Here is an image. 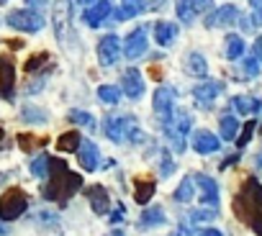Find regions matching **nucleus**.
I'll return each instance as SVG.
<instances>
[{"mask_svg":"<svg viewBox=\"0 0 262 236\" xmlns=\"http://www.w3.org/2000/svg\"><path fill=\"white\" fill-rule=\"evenodd\" d=\"M26 3H29V8H31V11H36V8H44V6L49 3V0H26Z\"/></svg>","mask_w":262,"mask_h":236,"instance_id":"obj_49","label":"nucleus"},{"mask_svg":"<svg viewBox=\"0 0 262 236\" xmlns=\"http://www.w3.org/2000/svg\"><path fill=\"white\" fill-rule=\"evenodd\" d=\"M70 121L75 124V126H85L88 131H95L98 129V121L88 113V110H80V108H72L70 110Z\"/></svg>","mask_w":262,"mask_h":236,"instance_id":"obj_30","label":"nucleus"},{"mask_svg":"<svg viewBox=\"0 0 262 236\" xmlns=\"http://www.w3.org/2000/svg\"><path fill=\"white\" fill-rule=\"evenodd\" d=\"M178 34H180V26L172 23V21H157L155 23V39H157L160 46H170L178 39Z\"/></svg>","mask_w":262,"mask_h":236,"instance_id":"obj_23","label":"nucleus"},{"mask_svg":"<svg viewBox=\"0 0 262 236\" xmlns=\"http://www.w3.org/2000/svg\"><path fill=\"white\" fill-rule=\"evenodd\" d=\"M195 185H198V193H201V208H219V182L211 177V175H193Z\"/></svg>","mask_w":262,"mask_h":236,"instance_id":"obj_10","label":"nucleus"},{"mask_svg":"<svg viewBox=\"0 0 262 236\" xmlns=\"http://www.w3.org/2000/svg\"><path fill=\"white\" fill-rule=\"evenodd\" d=\"M165 221H167V216H165L162 205H152V208H144V210H142L137 226H139L142 231H147V228H157V226H162Z\"/></svg>","mask_w":262,"mask_h":236,"instance_id":"obj_22","label":"nucleus"},{"mask_svg":"<svg viewBox=\"0 0 262 236\" xmlns=\"http://www.w3.org/2000/svg\"><path fill=\"white\" fill-rule=\"evenodd\" d=\"M259 72H262V64H259L257 57H244V59L239 62V75H242L244 80H252V77H257Z\"/></svg>","mask_w":262,"mask_h":236,"instance_id":"obj_31","label":"nucleus"},{"mask_svg":"<svg viewBox=\"0 0 262 236\" xmlns=\"http://www.w3.org/2000/svg\"><path fill=\"white\" fill-rule=\"evenodd\" d=\"M49 164H52V157L41 152V154L31 162V175H34V177H39V180L49 177Z\"/></svg>","mask_w":262,"mask_h":236,"instance_id":"obj_32","label":"nucleus"},{"mask_svg":"<svg viewBox=\"0 0 262 236\" xmlns=\"http://www.w3.org/2000/svg\"><path fill=\"white\" fill-rule=\"evenodd\" d=\"M224 57L229 62H236L244 57V36L239 34H226L224 36Z\"/></svg>","mask_w":262,"mask_h":236,"instance_id":"obj_24","label":"nucleus"},{"mask_svg":"<svg viewBox=\"0 0 262 236\" xmlns=\"http://www.w3.org/2000/svg\"><path fill=\"white\" fill-rule=\"evenodd\" d=\"M8 147V134H6V129L0 126V149H6Z\"/></svg>","mask_w":262,"mask_h":236,"instance_id":"obj_52","label":"nucleus"},{"mask_svg":"<svg viewBox=\"0 0 262 236\" xmlns=\"http://www.w3.org/2000/svg\"><path fill=\"white\" fill-rule=\"evenodd\" d=\"M254 57H257L259 64H262V36H257V41H254Z\"/></svg>","mask_w":262,"mask_h":236,"instance_id":"obj_48","label":"nucleus"},{"mask_svg":"<svg viewBox=\"0 0 262 236\" xmlns=\"http://www.w3.org/2000/svg\"><path fill=\"white\" fill-rule=\"evenodd\" d=\"M52 23H54V36L59 41H64L67 31H70V23H72V0H54Z\"/></svg>","mask_w":262,"mask_h":236,"instance_id":"obj_7","label":"nucleus"},{"mask_svg":"<svg viewBox=\"0 0 262 236\" xmlns=\"http://www.w3.org/2000/svg\"><path fill=\"white\" fill-rule=\"evenodd\" d=\"M41 67H52V57L47 54V52H39V54H34V57H29V62L24 64V69L31 75V72H39Z\"/></svg>","mask_w":262,"mask_h":236,"instance_id":"obj_33","label":"nucleus"},{"mask_svg":"<svg viewBox=\"0 0 262 236\" xmlns=\"http://www.w3.org/2000/svg\"><path fill=\"white\" fill-rule=\"evenodd\" d=\"M6 182H8V175H6V172H0V187H6Z\"/></svg>","mask_w":262,"mask_h":236,"instance_id":"obj_56","label":"nucleus"},{"mask_svg":"<svg viewBox=\"0 0 262 236\" xmlns=\"http://www.w3.org/2000/svg\"><path fill=\"white\" fill-rule=\"evenodd\" d=\"M121 8H126L131 13V18H134V16L147 11V3H144V0H121Z\"/></svg>","mask_w":262,"mask_h":236,"instance_id":"obj_41","label":"nucleus"},{"mask_svg":"<svg viewBox=\"0 0 262 236\" xmlns=\"http://www.w3.org/2000/svg\"><path fill=\"white\" fill-rule=\"evenodd\" d=\"M147 54V26L134 29L123 39V57L126 59H139Z\"/></svg>","mask_w":262,"mask_h":236,"instance_id":"obj_11","label":"nucleus"},{"mask_svg":"<svg viewBox=\"0 0 262 236\" xmlns=\"http://www.w3.org/2000/svg\"><path fill=\"white\" fill-rule=\"evenodd\" d=\"M219 131H221V139L224 141H234L236 139V131H239V121H236L234 115H221Z\"/></svg>","mask_w":262,"mask_h":236,"instance_id":"obj_29","label":"nucleus"},{"mask_svg":"<svg viewBox=\"0 0 262 236\" xmlns=\"http://www.w3.org/2000/svg\"><path fill=\"white\" fill-rule=\"evenodd\" d=\"M221 92H224V85L216 82V80H203V82L193 85V98H195V103H198L201 108H211L213 100H216Z\"/></svg>","mask_w":262,"mask_h":236,"instance_id":"obj_12","label":"nucleus"},{"mask_svg":"<svg viewBox=\"0 0 262 236\" xmlns=\"http://www.w3.org/2000/svg\"><path fill=\"white\" fill-rule=\"evenodd\" d=\"M98 98L105 105H116L121 100V87H116V85H98Z\"/></svg>","mask_w":262,"mask_h":236,"instance_id":"obj_34","label":"nucleus"},{"mask_svg":"<svg viewBox=\"0 0 262 236\" xmlns=\"http://www.w3.org/2000/svg\"><path fill=\"white\" fill-rule=\"evenodd\" d=\"M254 170H262V152L254 157Z\"/></svg>","mask_w":262,"mask_h":236,"instance_id":"obj_54","label":"nucleus"},{"mask_svg":"<svg viewBox=\"0 0 262 236\" xmlns=\"http://www.w3.org/2000/svg\"><path fill=\"white\" fill-rule=\"evenodd\" d=\"M6 233V228H3V223H0V236H3Z\"/></svg>","mask_w":262,"mask_h":236,"instance_id":"obj_57","label":"nucleus"},{"mask_svg":"<svg viewBox=\"0 0 262 236\" xmlns=\"http://www.w3.org/2000/svg\"><path fill=\"white\" fill-rule=\"evenodd\" d=\"M208 3H211V0H190V6L195 8V13H198V16H201V13L208 8Z\"/></svg>","mask_w":262,"mask_h":236,"instance_id":"obj_46","label":"nucleus"},{"mask_svg":"<svg viewBox=\"0 0 262 236\" xmlns=\"http://www.w3.org/2000/svg\"><path fill=\"white\" fill-rule=\"evenodd\" d=\"M193 195H195V180H193L190 175H185V177L180 180V185L175 187L172 198H175L178 203H190V200H193Z\"/></svg>","mask_w":262,"mask_h":236,"instance_id":"obj_26","label":"nucleus"},{"mask_svg":"<svg viewBox=\"0 0 262 236\" xmlns=\"http://www.w3.org/2000/svg\"><path fill=\"white\" fill-rule=\"evenodd\" d=\"M111 13H113L111 0H95V3H93L90 8H85L82 21H85L90 29H98V26H103V23L108 21V16H111Z\"/></svg>","mask_w":262,"mask_h":236,"instance_id":"obj_15","label":"nucleus"},{"mask_svg":"<svg viewBox=\"0 0 262 236\" xmlns=\"http://www.w3.org/2000/svg\"><path fill=\"white\" fill-rule=\"evenodd\" d=\"M254 129H257V121H247V124H244V129H242V134L236 136V147H239V149H244V147L249 144V139H252V134H254Z\"/></svg>","mask_w":262,"mask_h":236,"instance_id":"obj_40","label":"nucleus"},{"mask_svg":"<svg viewBox=\"0 0 262 236\" xmlns=\"http://www.w3.org/2000/svg\"><path fill=\"white\" fill-rule=\"evenodd\" d=\"M239 18H242L239 8H236V6H231V3H224L221 8H216V11L206 18V26H208V29H216V26L226 29V26L239 23Z\"/></svg>","mask_w":262,"mask_h":236,"instance_id":"obj_14","label":"nucleus"},{"mask_svg":"<svg viewBox=\"0 0 262 236\" xmlns=\"http://www.w3.org/2000/svg\"><path fill=\"white\" fill-rule=\"evenodd\" d=\"M16 141H18V147H21L24 152H31V149L47 144V139H44V136H36V134H18Z\"/></svg>","mask_w":262,"mask_h":236,"instance_id":"obj_37","label":"nucleus"},{"mask_svg":"<svg viewBox=\"0 0 262 236\" xmlns=\"http://www.w3.org/2000/svg\"><path fill=\"white\" fill-rule=\"evenodd\" d=\"M236 162H239V154H231V157H226V159L219 164V170L224 172V170H229V167H231V164H236Z\"/></svg>","mask_w":262,"mask_h":236,"instance_id":"obj_47","label":"nucleus"},{"mask_svg":"<svg viewBox=\"0 0 262 236\" xmlns=\"http://www.w3.org/2000/svg\"><path fill=\"white\" fill-rule=\"evenodd\" d=\"M6 44H8L11 49H21V46H24V41H21V39H11V41H6Z\"/></svg>","mask_w":262,"mask_h":236,"instance_id":"obj_53","label":"nucleus"},{"mask_svg":"<svg viewBox=\"0 0 262 236\" xmlns=\"http://www.w3.org/2000/svg\"><path fill=\"white\" fill-rule=\"evenodd\" d=\"M21 121H26L29 126L31 124H47L49 121V113L41 110L39 105H24L21 108Z\"/></svg>","mask_w":262,"mask_h":236,"instance_id":"obj_27","label":"nucleus"},{"mask_svg":"<svg viewBox=\"0 0 262 236\" xmlns=\"http://www.w3.org/2000/svg\"><path fill=\"white\" fill-rule=\"evenodd\" d=\"M6 23L16 31H24V34H39L44 29V18L39 11H31V8H21V11H11L6 16Z\"/></svg>","mask_w":262,"mask_h":236,"instance_id":"obj_5","label":"nucleus"},{"mask_svg":"<svg viewBox=\"0 0 262 236\" xmlns=\"http://www.w3.org/2000/svg\"><path fill=\"white\" fill-rule=\"evenodd\" d=\"M249 6H252V11H254V21L262 26V0H249Z\"/></svg>","mask_w":262,"mask_h":236,"instance_id":"obj_45","label":"nucleus"},{"mask_svg":"<svg viewBox=\"0 0 262 236\" xmlns=\"http://www.w3.org/2000/svg\"><path fill=\"white\" fill-rule=\"evenodd\" d=\"M13 85H16V64L8 54H0V95L6 100H13Z\"/></svg>","mask_w":262,"mask_h":236,"instance_id":"obj_13","label":"nucleus"},{"mask_svg":"<svg viewBox=\"0 0 262 236\" xmlns=\"http://www.w3.org/2000/svg\"><path fill=\"white\" fill-rule=\"evenodd\" d=\"M254 23H257V21H254V16H242V18H239V23H236V26H239V29H242V31H244V34H249V31H252V29H254Z\"/></svg>","mask_w":262,"mask_h":236,"instance_id":"obj_44","label":"nucleus"},{"mask_svg":"<svg viewBox=\"0 0 262 236\" xmlns=\"http://www.w3.org/2000/svg\"><path fill=\"white\" fill-rule=\"evenodd\" d=\"M198 236H224V233H221L219 228H203V231H201Z\"/></svg>","mask_w":262,"mask_h":236,"instance_id":"obj_51","label":"nucleus"},{"mask_svg":"<svg viewBox=\"0 0 262 236\" xmlns=\"http://www.w3.org/2000/svg\"><path fill=\"white\" fill-rule=\"evenodd\" d=\"M29 208V195L21 187H8L0 195V221H16L26 213Z\"/></svg>","mask_w":262,"mask_h":236,"instance_id":"obj_4","label":"nucleus"},{"mask_svg":"<svg viewBox=\"0 0 262 236\" xmlns=\"http://www.w3.org/2000/svg\"><path fill=\"white\" fill-rule=\"evenodd\" d=\"M36 226H39V236H64L59 218L54 213H49V210L36 216Z\"/></svg>","mask_w":262,"mask_h":236,"instance_id":"obj_20","label":"nucleus"},{"mask_svg":"<svg viewBox=\"0 0 262 236\" xmlns=\"http://www.w3.org/2000/svg\"><path fill=\"white\" fill-rule=\"evenodd\" d=\"M103 236H123V231H121V228H111V231L103 233Z\"/></svg>","mask_w":262,"mask_h":236,"instance_id":"obj_55","label":"nucleus"},{"mask_svg":"<svg viewBox=\"0 0 262 236\" xmlns=\"http://www.w3.org/2000/svg\"><path fill=\"white\" fill-rule=\"evenodd\" d=\"M234 216L249 226L257 236H262V182L257 177H247L242 190L231 200Z\"/></svg>","mask_w":262,"mask_h":236,"instance_id":"obj_1","label":"nucleus"},{"mask_svg":"<svg viewBox=\"0 0 262 236\" xmlns=\"http://www.w3.org/2000/svg\"><path fill=\"white\" fill-rule=\"evenodd\" d=\"M183 72L190 75V77H201V80H206V75H208V62H206V57H203L201 52H190V54H185V59H183Z\"/></svg>","mask_w":262,"mask_h":236,"instance_id":"obj_19","label":"nucleus"},{"mask_svg":"<svg viewBox=\"0 0 262 236\" xmlns=\"http://www.w3.org/2000/svg\"><path fill=\"white\" fill-rule=\"evenodd\" d=\"M80 147H82L80 131H64V134L57 139V149H59V152H77Z\"/></svg>","mask_w":262,"mask_h":236,"instance_id":"obj_28","label":"nucleus"},{"mask_svg":"<svg viewBox=\"0 0 262 236\" xmlns=\"http://www.w3.org/2000/svg\"><path fill=\"white\" fill-rule=\"evenodd\" d=\"M175 13H178V18H180L183 23H193V21L198 18L195 8L190 6V0H178V3H175Z\"/></svg>","mask_w":262,"mask_h":236,"instance_id":"obj_36","label":"nucleus"},{"mask_svg":"<svg viewBox=\"0 0 262 236\" xmlns=\"http://www.w3.org/2000/svg\"><path fill=\"white\" fill-rule=\"evenodd\" d=\"M147 85H144V77L137 67H126L123 75H121V92L128 98V100H142Z\"/></svg>","mask_w":262,"mask_h":236,"instance_id":"obj_9","label":"nucleus"},{"mask_svg":"<svg viewBox=\"0 0 262 236\" xmlns=\"http://www.w3.org/2000/svg\"><path fill=\"white\" fill-rule=\"evenodd\" d=\"M190 147L201 154V157H208V154H213V152H219V147H221V139L216 136V134H211L208 129H198L195 134H193V141H190Z\"/></svg>","mask_w":262,"mask_h":236,"instance_id":"obj_16","label":"nucleus"},{"mask_svg":"<svg viewBox=\"0 0 262 236\" xmlns=\"http://www.w3.org/2000/svg\"><path fill=\"white\" fill-rule=\"evenodd\" d=\"M77 162L85 172H95L98 164H100V152L98 147L90 141V139H82V147L77 149Z\"/></svg>","mask_w":262,"mask_h":236,"instance_id":"obj_18","label":"nucleus"},{"mask_svg":"<svg viewBox=\"0 0 262 236\" xmlns=\"http://www.w3.org/2000/svg\"><path fill=\"white\" fill-rule=\"evenodd\" d=\"M162 131H165V136H167V141H170V147L178 152V154H183L185 149H188V144H185V136H180L175 129H172V124L170 126H160Z\"/></svg>","mask_w":262,"mask_h":236,"instance_id":"obj_35","label":"nucleus"},{"mask_svg":"<svg viewBox=\"0 0 262 236\" xmlns=\"http://www.w3.org/2000/svg\"><path fill=\"white\" fill-rule=\"evenodd\" d=\"M172 98H175V92H172V87H167V85H160V87L155 90V98H152V110H155L157 121H160L162 126H170V124H172V115H175Z\"/></svg>","mask_w":262,"mask_h":236,"instance_id":"obj_6","label":"nucleus"},{"mask_svg":"<svg viewBox=\"0 0 262 236\" xmlns=\"http://www.w3.org/2000/svg\"><path fill=\"white\" fill-rule=\"evenodd\" d=\"M231 105L239 115H249V113H257L262 108V100L254 98V95H234L231 98Z\"/></svg>","mask_w":262,"mask_h":236,"instance_id":"obj_25","label":"nucleus"},{"mask_svg":"<svg viewBox=\"0 0 262 236\" xmlns=\"http://www.w3.org/2000/svg\"><path fill=\"white\" fill-rule=\"evenodd\" d=\"M121 52H123V41L116 34H105L98 41V62H100V67H113L121 59Z\"/></svg>","mask_w":262,"mask_h":236,"instance_id":"obj_8","label":"nucleus"},{"mask_svg":"<svg viewBox=\"0 0 262 236\" xmlns=\"http://www.w3.org/2000/svg\"><path fill=\"white\" fill-rule=\"evenodd\" d=\"M216 216H219L216 208H198V210L190 213V221H193V223H206V221H213Z\"/></svg>","mask_w":262,"mask_h":236,"instance_id":"obj_39","label":"nucleus"},{"mask_svg":"<svg viewBox=\"0 0 262 236\" xmlns=\"http://www.w3.org/2000/svg\"><path fill=\"white\" fill-rule=\"evenodd\" d=\"M0 3H8V0H0Z\"/></svg>","mask_w":262,"mask_h":236,"instance_id":"obj_58","label":"nucleus"},{"mask_svg":"<svg viewBox=\"0 0 262 236\" xmlns=\"http://www.w3.org/2000/svg\"><path fill=\"white\" fill-rule=\"evenodd\" d=\"M82 187V175L72 172L62 159H52L49 164V177H47V185L41 190V195L52 203H57L59 208H64L70 203V198L75 193H80Z\"/></svg>","mask_w":262,"mask_h":236,"instance_id":"obj_2","label":"nucleus"},{"mask_svg":"<svg viewBox=\"0 0 262 236\" xmlns=\"http://www.w3.org/2000/svg\"><path fill=\"white\" fill-rule=\"evenodd\" d=\"M170 236H190V228H188V226H183V223H180V228H178V231H172V233H170Z\"/></svg>","mask_w":262,"mask_h":236,"instance_id":"obj_50","label":"nucleus"},{"mask_svg":"<svg viewBox=\"0 0 262 236\" xmlns=\"http://www.w3.org/2000/svg\"><path fill=\"white\" fill-rule=\"evenodd\" d=\"M172 172H175V159H172V154L162 147V154H160V177L167 180V177H172Z\"/></svg>","mask_w":262,"mask_h":236,"instance_id":"obj_38","label":"nucleus"},{"mask_svg":"<svg viewBox=\"0 0 262 236\" xmlns=\"http://www.w3.org/2000/svg\"><path fill=\"white\" fill-rule=\"evenodd\" d=\"M157 6H160V0H157Z\"/></svg>","mask_w":262,"mask_h":236,"instance_id":"obj_59","label":"nucleus"},{"mask_svg":"<svg viewBox=\"0 0 262 236\" xmlns=\"http://www.w3.org/2000/svg\"><path fill=\"white\" fill-rule=\"evenodd\" d=\"M155 193H157V182L152 177H137L134 180V200L139 205H147L155 198Z\"/></svg>","mask_w":262,"mask_h":236,"instance_id":"obj_21","label":"nucleus"},{"mask_svg":"<svg viewBox=\"0 0 262 236\" xmlns=\"http://www.w3.org/2000/svg\"><path fill=\"white\" fill-rule=\"evenodd\" d=\"M85 198L90 203V208L98 213V216H108L111 213V195L103 185H90L85 187Z\"/></svg>","mask_w":262,"mask_h":236,"instance_id":"obj_17","label":"nucleus"},{"mask_svg":"<svg viewBox=\"0 0 262 236\" xmlns=\"http://www.w3.org/2000/svg\"><path fill=\"white\" fill-rule=\"evenodd\" d=\"M103 131H105V136L113 141V144H123V141H128V144H144L147 141V136H144V131H142V126L137 124V118L134 115H121V118H108L105 121V126H103Z\"/></svg>","mask_w":262,"mask_h":236,"instance_id":"obj_3","label":"nucleus"},{"mask_svg":"<svg viewBox=\"0 0 262 236\" xmlns=\"http://www.w3.org/2000/svg\"><path fill=\"white\" fill-rule=\"evenodd\" d=\"M190 124H193L190 113H180V115H178V124H175V131H178L180 136H185V134L190 131Z\"/></svg>","mask_w":262,"mask_h":236,"instance_id":"obj_42","label":"nucleus"},{"mask_svg":"<svg viewBox=\"0 0 262 236\" xmlns=\"http://www.w3.org/2000/svg\"><path fill=\"white\" fill-rule=\"evenodd\" d=\"M108 218H111V223H113V226H116V223H121V221L126 218V208H123V203H121V205H116V208L108 213Z\"/></svg>","mask_w":262,"mask_h":236,"instance_id":"obj_43","label":"nucleus"}]
</instances>
